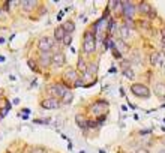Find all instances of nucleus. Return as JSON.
<instances>
[{"instance_id":"7ed1b4c3","label":"nucleus","mask_w":165,"mask_h":153,"mask_svg":"<svg viewBox=\"0 0 165 153\" xmlns=\"http://www.w3.org/2000/svg\"><path fill=\"white\" fill-rule=\"evenodd\" d=\"M122 12H123V17L126 20H132L134 14H135V6L132 2H122Z\"/></svg>"},{"instance_id":"f03ea898","label":"nucleus","mask_w":165,"mask_h":153,"mask_svg":"<svg viewBox=\"0 0 165 153\" xmlns=\"http://www.w3.org/2000/svg\"><path fill=\"white\" fill-rule=\"evenodd\" d=\"M131 92L137 96V98H143V99H147L150 96V90L147 86L144 84H140V83H134L131 86Z\"/></svg>"},{"instance_id":"dca6fc26","label":"nucleus","mask_w":165,"mask_h":153,"mask_svg":"<svg viewBox=\"0 0 165 153\" xmlns=\"http://www.w3.org/2000/svg\"><path fill=\"white\" fill-rule=\"evenodd\" d=\"M150 9H152V6H150L149 3H146V2H141V3H140V6H138L140 14H144V15H147V14L150 12Z\"/></svg>"},{"instance_id":"72a5a7b5","label":"nucleus","mask_w":165,"mask_h":153,"mask_svg":"<svg viewBox=\"0 0 165 153\" xmlns=\"http://www.w3.org/2000/svg\"><path fill=\"white\" fill-rule=\"evenodd\" d=\"M158 153H165V149H161V150H159Z\"/></svg>"},{"instance_id":"0eeeda50","label":"nucleus","mask_w":165,"mask_h":153,"mask_svg":"<svg viewBox=\"0 0 165 153\" xmlns=\"http://www.w3.org/2000/svg\"><path fill=\"white\" fill-rule=\"evenodd\" d=\"M38 62H39V65H41V66L47 68V66H50V65L53 63V56H51L50 53H41V54H39Z\"/></svg>"},{"instance_id":"6e6552de","label":"nucleus","mask_w":165,"mask_h":153,"mask_svg":"<svg viewBox=\"0 0 165 153\" xmlns=\"http://www.w3.org/2000/svg\"><path fill=\"white\" fill-rule=\"evenodd\" d=\"M65 54L63 53H56L54 56H53V65L56 66V68H60V66H63L65 65Z\"/></svg>"},{"instance_id":"2eb2a0df","label":"nucleus","mask_w":165,"mask_h":153,"mask_svg":"<svg viewBox=\"0 0 165 153\" xmlns=\"http://www.w3.org/2000/svg\"><path fill=\"white\" fill-rule=\"evenodd\" d=\"M75 123H77L81 129H87V126H89V122H87L83 116H77V117H75Z\"/></svg>"},{"instance_id":"f704fd0d","label":"nucleus","mask_w":165,"mask_h":153,"mask_svg":"<svg viewBox=\"0 0 165 153\" xmlns=\"http://www.w3.org/2000/svg\"><path fill=\"white\" fill-rule=\"evenodd\" d=\"M0 62H5V57L3 56H0Z\"/></svg>"},{"instance_id":"9d476101","label":"nucleus","mask_w":165,"mask_h":153,"mask_svg":"<svg viewBox=\"0 0 165 153\" xmlns=\"http://www.w3.org/2000/svg\"><path fill=\"white\" fill-rule=\"evenodd\" d=\"M114 47H116V50H117L120 54H125V53L128 51V47H126V44H125V41H123V39H116Z\"/></svg>"},{"instance_id":"b1692460","label":"nucleus","mask_w":165,"mask_h":153,"mask_svg":"<svg viewBox=\"0 0 165 153\" xmlns=\"http://www.w3.org/2000/svg\"><path fill=\"white\" fill-rule=\"evenodd\" d=\"M123 75H125V77H128L129 80H134V77H135V74L132 72V69H131V68H126V69L123 71Z\"/></svg>"},{"instance_id":"cd10ccee","label":"nucleus","mask_w":165,"mask_h":153,"mask_svg":"<svg viewBox=\"0 0 165 153\" xmlns=\"http://www.w3.org/2000/svg\"><path fill=\"white\" fill-rule=\"evenodd\" d=\"M47 92H48V95H56V86L53 84V86H50L48 89H47ZM57 96V95H56Z\"/></svg>"},{"instance_id":"412c9836","label":"nucleus","mask_w":165,"mask_h":153,"mask_svg":"<svg viewBox=\"0 0 165 153\" xmlns=\"http://www.w3.org/2000/svg\"><path fill=\"white\" fill-rule=\"evenodd\" d=\"M72 99H74L72 92H68V93L62 98V104H71V102H72Z\"/></svg>"},{"instance_id":"5701e85b","label":"nucleus","mask_w":165,"mask_h":153,"mask_svg":"<svg viewBox=\"0 0 165 153\" xmlns=\"http://www.w3.org/2000/svg\"><path fill=\"white\" fill-rule=\"evenodd\" d=\"M71 42H72V35L71 33H66L65 38H63V41H62V44L68 47V45H71Z\"/></svg>"},{"instance_id":"4468645a","label":"nucleus","mask_w":165,"mask_h":153,"mask_svg":"<svg viewBox=\"0 0 165 153\" xmlns=\"http://www.w3.org/2000/svg\"><path fill=\"white\" fill-rule=\"evenodd\" d=\"M77 69H78V72H80V74H83V75L87 72V69H89V68H87V65H86L84 59H81V57L78 59V62H77Z\"/></svg>"},{"instance_id":"f3484780","label":"nucleus","mask_w":165,"mask_h":153,"mask_svg":"<svg viewBox=\"0 0 165 153\" xmlns=\"http://www.w3.org/2000/svg\"><path fill=\"white\" fill-rule=\"evenodd\" d=\"M119 33H120V39L126 41V39L129 38L131 30H129V27H128V26H122V27H120V30H119Z\"/></svg>"},{"instance_id":"c756f323","label":"nucleus","mask_w":165,"mask_h":153,"mask_svg":"<svg viewBox=\"0 0 165 153\" xmlns=\"http://www.w3.org/2000/svg\"><path fill=\"white\" fill-rule=\"evenodd\" d=\"M137 153H150V152H149V149H146V147H140V149L137 150Z\"/></svg>"},{"instance_id":"423d86ee","label":"nucleus","mask_w":165,"mask_h":153,"mask_svg":"<svg viewBox=\"0 0 165 153\" xmlns=\"http://www.w3.org/2000/svg\"><path fill=\"white\" fill-rule=\"evenodd\" d=\"M41 107L45 108V110H54V108L60 107V101L57 98H48V99H44L41 102Z\"/></svg>"},{"instance_id":"473e14b6","label":"nucleus","mask_w":165,"mask_h":153,"mask_svg":"<svg viewBox=\"0 0 165 153\" xmlns=\"http://www.w3.org/2000/svg\"><path fill=\"white\" fill-rule=\"evenodd\" d=\"M29 66H30L32 69H35V62H32V60H29Z\"/></svg>"},{"instance_id":"4be33fe9","label":"nucleus","mask_w":165,"mask_h":153,"mask_svg":"<svg viewBox=\"0 0 165 153\" xmlns=\"http://www.w3.org/2000/svg\"><path fill=\"white\" fill-rule=\"evenodd\" d=\"M9 110H11V104H9V102H6V105L2 108V111H0V119H3V117L9 113Z\"/></svg>"},{"instance_id":"a878e982","label":"nucleus","mask_w":165,"mask_h":153,"mask_svg":"<svg viewBox=\"0 0 165 153\" xmlns=\"http://www.w3.org/2000/svg\"><path fill=\"white\" fill-rule=\"evenodd\" d=\"M96 69H98V63H93V65H90V66H89V69H87V72H92V74H96Z\"/></svg>"},{"instance_id":"f257e3e1","label":"nucleus","mask_w":165,"mask_h":153,"mask_svg":"<svg viewBox=\"0 0 165 153\" xmlns=\"http://www.w3.org/2000/svg\"><path fill=\"white\" fill-rule=\"evenodd\" d=\"M96 50V41L93 32H86L83 36V51L86 54H92Z\"/></svg>"},{"instance_id":"39448f33","label":"nucleus","mask_w":165,"mask_h":153,"mask_svg":"<svg viewBox=\"0 0 165 153\" xmlns=\"http://www.w3.org/2000/svg\"><path fill=\"white\" fill-rule=\"evenodd\" d=\"M107 108H108V102L107 101H96L92 105V113L96 114V116H101L104 111H107Z\"/></svg>"},{"instance_id":"2f4dec72","label":"nucleus","mask_w":165,"mask_h":153,"mask_svg":"<svg viewBox=\"0 0 165 153\" xmlns=\"http://www.w3.org/2000/svg\"><path fill=\"white\" fill-rule=\"evenodd\" d=\"M74 86H75V87H80V86H83V81H81V80H77Z\"/></svg>"},{"instance_id":"aec40b11","label":"nucleus","mask_w":165,"mask_h":153,"mask_svg":"<svg viewBox=\"0 0 165 153\" xmlns=\"http://www.w3.org/2000/svg\"><path fill=\"white\" fill-rule=\"evenodd\" d=\"M155 92H156L159 96H162V95L165 96V86H164L162 83H158V84L155 86Z\"/></svg>"},{"instance_id":"7c9ffc66","label":"nucleus","mask_w":165,"mask_h":153,"mask_svg":"<svg viewBox=\"0 0 165 153\" xmlns=\"http://www.w3.org/2000/svg\"><path fill=\"white\" fill-rule=\"evenodd\" d=\"M161 41H162V45L165 47V29L162 30V39H161Z\"/></svg>"},{"instance_id":"c9c22d12","label":"nucleus","mask_w":165,"mask_h":153,"mask_svg":"<svg viewBox=\"0 0 165 153\" xmlns=\"http://www.w3.org/2000/svg\"><path fill=\"white\" fill-rule=\"evenodd\" d=\"M80 153H86V152H83V150H81V152H80Z\"/></svg>"},{"instance_id":"ddd939ff","label":"nucleus","mask_w":165,"mask_h":153,"mask_svg":"<svg viewBox=\"0 0 165 153\" xmlns=\"http://www.w3.org/2000/svg\"><path fill=\"white\" fill-rule=\"evenodd\" d=\"M35 6H36V2H32V0H23L21 2V8L24 12H30Z\"/></svg>"},{"instance_id":"20e7f679","label":"nucleus","mask_w":165,"mask_h":153,"mask_svg":"<svg viewBox=\"0 0 165 153\" xmlns=\"http://www.w3.org/2000/svg\"><path fill=\"white\" fill-rule=\"evenodd\" d=\"M53 47H54V42L50 38H41L38 42V48L41 53H50L53 50Z\"/></svg>"},{"instance_id":"a211bd4d","label":"nucleus","mask_w":165,"mask_h":153,"mask_svg":"<svg viewBox=\"0 0 165 153\" xmlns=\"http://www.w3.org/2000/svg\"><path fill=\"white\" fill-rule=\"evenodd\" d=\"M62 26H63V29H65L66 33H72V32L75 30V24H74L72 21H66V23H63Z\"/></svg>"},{"instance_id":"bb28decb","label":"nucleus","mask_w":165,"mask_h":153,"mask_svg":"<svg viewBox=\"0 0 165 153\" xmlns=\"http://www.w3.org/2000/svg\"><path fill=\"white\" fill-rule=\"evenodd\" d=\"M32 153H47V150L44 147H33Z\"/></svg>"},{"instance_id":"c85d7f7f","label":"nucleus","mask_w":165,"mask_h":153,"mask_svg":"<svg viewBox=\"0 0 165 153\" xmlns=\"http://www.w3.org/2000/svg\"><path fill=\"white\" fill-rule=\"evenodd\" d=\"M147 17H149V18H155V17H156V11L152 8V9H150V12L147 14Z\"/></svg>"},{"instance_id":"9b49d317","label":"nucleus","mask_w":165,"mask_h":153,"mask_svg":"<svg viewBox=\"0 0 165 153\" xmlns=\"http://www.w3.org/2000/svg\"><path fill=\"white\" fill-rule=\"evenodd\" d=\"M54 86H56V95H57L59 98H63V96L68 93V87H66L65 84H62V83H56Z\"/></svg>"},{"instance_id":"6ab92c4d","label":"nucleus","mask_w":165,"mask_h":153,"mask_svg":"<svg viewBox=\"0 0 165 153\" xmlns=\"http://www.w3.org/2000/svg\"><path fill=\"white\" fill-rule=\"evenodd\" d=\"M149 62H150L152 66H158V65H159V53H152Z\"/></svg>"},{"instance_id":"393cba45","label":"nucleus","mask_w":165,"mask_h":153,"mask_svg":"<svg viewBox=\"0 0 165 153\" xmlns=\"http://www.w3.org/2000/svg\"><path fill=\"white\" fill-rule=\"evenodd\" d=\"M162 69H165V53H159V65Z\"/></svg>"},{"instance_id":"1a4fd4ad","label":"nucleus","mask_w":165,"mask_h":153,"mask_svg":"<svg viewBox=\"0 0 165 153\" xmlns=\"http://www.w3.org/2000/svg\"><path fill=\"white\" fill-rule=\"evenodd\" d=\"M65 35H66V32H65L63 26L56 27V30H54V39H56V42H62L63 38H65Z\"/></svg>"},{"instance_id":"f8f14e48","label":"nucleus","mask_w":165,"mask_h":153,"mask_svg":"<svg viewBox=\"0 0 165 153\" xmlns=\"http://www.w3.org/2000/svg\"><path fill=\"white\" fill-rule=\"evenodd\" d=\"M77 72H78V71H75L74 68H68L63 77H65V80H69V81H77Z\"/></svg>"}]
</instances>
